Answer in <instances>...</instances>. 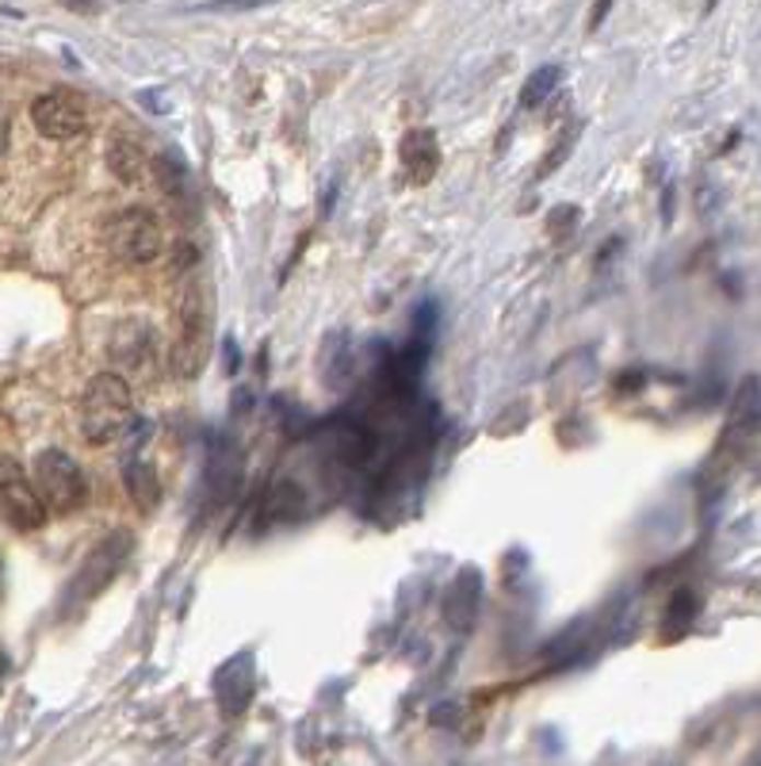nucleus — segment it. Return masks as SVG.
I'll list each match as a JSON object with an SVG mask.
<instances>
[{"label": "nucleus", "mask_w": 761, "mask_h": 766, "mask_svg": "<svg viewBox=\"0 0 761 766\" xmlns=\"http://www.w3.org/2000/svg\"><path fill=\"white\" fill-rule=\"evenodd\" d=\"M135 422V395L119 373L92 376L81 399V430L89 445H115Z\"/></svg>", "instance_id": "1"}, {"label": "nucleus", "mask_w": 761, "mask_h": 766, "mask_svg": "<svg viewBox=\"0 0 761 766\" xmlns=\"http://www.w3.org/2000/svg\"><path fill=\"white\" fill-rule=\"evenodd\" d=\"M211 322H207L204 291L192 281L181 296V311H176V334L173 350H169V368H173L181 380H199L207 365V350H211Z\"/></svg>", "instance_id": "2"}, {"label": "nucleus", "mask_w": 761, "mask_h": 766, "mask_svg": "<svg viewBox=\"0 0 761 766\" xmlns=\"http://www.w3.org/2000/svg\"><path fill=\"white\" fill-rule=\"evenodd\" d=\"M130 552H135V537H130L127 529H115V533H107V537H100L96 545H92V552L84 556V563L73 575V583H69L66 606L69 609L89 606L96 594H104L107 586H112V579L123 571V563H127Z\"/></svg>", "instance_id": "3"}, {"label": "nucleus", "mask_w": 761, "mask_h": 766, "mask_svg": "<svg viewBox=\"0 0 761 766\" xmlns=\"http://www.w3.org/2000/svg\"><path fill=\"white\" fill-rule=\"evenodd\" d=\"M31 479H35V491L43 494L46 510H54V514H73L89 499V479H84L81 464L61 448H43L35 456Z\"/></svg>", "instance_id": "4"}, {"label": "nucleus", "mask_w": 761, "mask_h": 766, "mask_svg": "<svg viewBox=\"0 0 761 766\" xmlns=\"http://www.w3.org/2000/svg\"><path fill=\"white\" fill-rule=\"evenodd\" d=\"M107 250L112 258H119L123 265H150L165 250V238H161V222L153 219V211L146 207H127V211L112 215L107 222Z\"/></svg>", "instance_id": "5"}, {"label": "nucleus", "mask_w": 761, "mask_h": 766, "mask_svg": "<svg viewBox=\"0 0 761 766\" xmlns=\"http://www.w3.org/2000/svg\"><path fill=\"white\" fill-rule=\"evenodd\" d=\"M46 502L35 491V479L12 460V456H0V522L12 525L20 533H35L46 525Z\"/></svg>", "instance_id": "6"}, {"label": "nucleus", "mask_w": 761, "mask_h": 766, "mask_svg": "<svg viewBox=\"0 0 761 766\" xmlns=\"http://www.w3.org/2000/svg\"><path fill=\"white\" fill-rule=\"evenodd\" d=\"M31 123H35V130L43 138L69 142V138H81L89 130V107H84V100L73 89H50L43 96H35Z\"/></svg>", "instance_id": "7"}, {"label": "nucleus", "mask_w": 761, "mask_h": 766, "mask_svg": "<svg viewBox=\"0 0 761 766\" xmlns=\"http://www.w3.org/2000/svg\"><path fill=\"white\" fill-rule=\"evenodd\" d=\"M399 158H402V169L414 184H429L440 169V142L429 127H417L402 138L399 146Z\"/></svg>", "instance_id": "8"}, {"label": "nucleus", "mask_w": 761, "mask_h": 766, "mask_svg": "<svg viewBox=\"0 0 761 766\" xmlns=\"http://www.w3.org/2000/svg\"><path fill=\"white\" fill-rule=\"evenodd\" d=\"M107 169L119 176L123 184H142L150 176V161H146L142 146L130 142V138H115L107 146Z\"/></svg>", "instance_id": "9"}, {"label": "nucleus", "mask_w": 761, "mask_h": 766, "mask_svg": "<svg viewBox=\"0 0 761 766\" xmlns=\"http://www.w3.org/2000/svg\"><path fill=\"white\" fill-rule=\"evenodd\" d=\"M123 479H127V491H130V499H135L138 510H146V514H150V510L161 502L158 468H153L150 460H127V468H123Z\"/></svg>", "instance_id": "10"}, {"label": "nucleus", "mask_w": 761, "mask_h": 766, "mask_svg": "<svg viewBox=\"0 0 761 766\" xmlns=\"http://www.w3.org/2000/svg\"><path fill=\"white\" fill-rule=\"evenodd\" d=\"M242 483V464H238V453L234 448H219L207 464V487H211L215 502H227L230 494L238 491Z\"/></svg>", "instance_id": "11"}, {"label": "nucleus", "mask_w": 761, "mask_h": 766, "mask_svg": "<svg viewBox=\"0 0 761 766\" xmlns=\"http://www.w3.org/2000/svg\"><path fill=\"white\" fill-rule=\"evenodd\" d=\"M146 353H150V330H146L142 322L119 327V334H115V342H112V357L119 361V365H138Z\"/></svg>", "instance_id": "12"}, {"label": "nucleus", "mask_w": 761, "mask_h": 766, "mask_svg": "<svg viewBox=\"0 0 761 766\" xmlns=\"http://www.w3.org/2000/svg\"><path fill=\"white\" fill-rule=\"evenodd\" d=\"M563 84V69L558 66H540L532 77L524 81V89H520V107H543L551 96H555V89Z\"/></svg>", "instance_id": "13"}, {"label": "nucleus", "mask_w": 761, "mask_h": 766, "mask_svg": "<svg viewBox=\"0 0 761 766\" xmlns=\"http://www.w3.org/2000/svg\"><path fill=\"white\" fill-rule=\"evenodd\" d=\"M153 176H158L169 196H184L188 192V169H184L181 153H158L153 158Z\"/></svg>", "instance_id": "14"}, {"label": "nucleus", "mask_w": 761, "mask_h": 766, "mask_svg": "<svg viewBox=\"0 0 761 766\" xmlns=\"http://www.w3.org/2000/svg\"><path fill=\"white\" fill-rule=\"evenodd\" d=\"M566 150H570V130H563V138H558L555 146L547 150V161L540 165V176H547V173H555L558 165L566 161Z\"/></svg>", "instance_id": "15"}, {"label": "nucleus", "mask_w": 761, "mask_h": 766, "mask_svg": "<svg viewBox=\"0 0 761 766\" xmlns=\"http://www.w3.org/2000/svg\"><path fill=\"white\" fill-rule=\"evenodd\" d=\"M609 12H612V0H593V8H589V20H586V27L589 31H597L604 20H609Z\"/></svg>", "instance_id": "16"}, {"label": "nucleus", "mask_w": 761, "mask_h": 766, "mask_svg": "<svg viewBox=\"0 0 761 766\" xmlns=\"http://www.w3.org/2000/svg\"><path fill=\"white\" fill-rule=\"evenodd\" d=\"M261 4H272V0H215L207 8H219V12H245V8H261Z\"/></svg>", "instance_id": "17"}]
</instances>
